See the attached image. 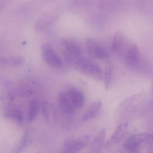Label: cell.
Wrapping results in <instances>:
<instances>
[{"mask_svg": "<svg viewBox=\"0 0 153 153\" xmlns=\"http://www.w3.org/2000/svg\"><path fill=\"white\" fill-rule=\"evenodd\" d=\"M85 46L87 53L93 58L104 60L109 57V54L106 48L93 39L87 38Z\"/></svg>", "mask_w": 153, "mask_h": 153, "instance_id": "cell-5", "label": "cell"}, {"mask_svg": "<svg viewBox=\"0 0 153 153\" xmlns=\"http://www.w3.org/2000/svg\"><path fill=\"white\" fill-rule=\"evenodd\" d=\"M29 135L27 132L24 133L18 146L11 153H21L23 151L27 144Z\"/></svg>", "mask_w": 153, "mask_h": 153, "instance_id": "cell-19", "label": "cell"}, {"mask_svg": "<svg viewBox=\"0 0 153 153\" xmlns=\"http://www.w3.org/2000/svg\"><path fill=\"white\" fill-rule=\"evenodd\" d=\"M4 116L7 118L13 120L20 125H22L24 122L23 113L18 109L13 108L5 112Z\"/></svg>", "mask_w": 153, "mask_h": 153, "instance_id": "cell-16", "label": "cell"}, {"mask_svg": "<svg viewBox=\"0 0 153 153\" xmlns=\"http://www.w3.org/2000/svg\"><path fill=\"white\" fill-rule=\"evenodd\" d=\"M67 95L75 108H79L83 106L85 96L82 92L76 88L69 89L66 92Z\"/></svg>", "mask_w": 153, "mask_h": 153, "instance_id": "cell-11", "label": "cell"}, {"mask_svg": "<svg viewBox=\"0 0 153 153\" xmlns=\"http://www.w3.org/2000/svg\"><path fill=\"white\" fill-rule=\"evenodd\" d=\"M144 143L147 145V153H153V134H145Z\"/></svg>", "mask_w": 153, "mask_h": 153, "instance_id": "cell-20", "label": "cell"}, {"mask_svg": "<svg viewBox=\"0 0 153 153\" xmlns=\"http://www.w3.org/2000/svg\"><path fill=\"white\" fill-rule=\"evenodd\" d=\"M62 44L65 48V51L75 56H81V47L75 41L71 39H63L62 40Z\"/></svg>", "mask_w": 153, "mask_h": 153, "instance_id": "cell-13", "label": "cell"}, {"mask_svg": "<svg viewBox=\"0 0 153 153\" xmlns=\"http://www.w3.org/2000/svg\"><path fill=\"white\" fill-rule=\"evenodd\" d=\"M106 129H102L96 135L91 145L92 153H100L106 139Z\"/></svg>", "mask_w": 153, "mask_h": 153, "instance_id": "cell-14", "label": "cell"}, {"mask_svg": "<svg viewBox=\"0 0 153 153\" xmlns=\"http://www.w3.org/2000/svg\"><path fill=\"white\" fill-rule=\"evenodd\" d=\"M120 107L127 111L146 112L153 110V93L138 94L125 99Z\"/></svg>", "mask_w": 153, "mask_h": 153, "instance_id": "cell-1", "label": "cell"}, {"mask_svg": "<svg viewBox=\"0 0 153 153\" xmlns=\"http://www.w3.org/2000/svg\"><path fill=\"white\" fill-rule=\"evenodd\" d=\"M132 44L122 32L118 31L115 34L112 40L111 50L117 56L124 58Z\"/></svg>", "mask_w": 153, "mask_h": 153, "instance_id": "cell-4", "label": "cell"}, {"mask_svg": "<svg viewBox=\"0 0 153 153\" xmlns=\"http://www.w3.org/2000/svg\"><path fill=\"white\" fill-rule=\"evenodd\" d=\"M57 102L60 109L65 114H71L76 110L66 92H61L57 96Z\"/></svg>", "mask_w": 153, "mask_h": 153, "instance_id": "cell-10", "label": "cell"}, {"mask_svg": "<svg viewBox=\"0 0 153 153\" xmlns=\"http://www.w3.org/2000/svg\"><path fill=\"white\" fill-rule=\"evenodd\" d=\"M143 135L144 134L130 136L125 141L124 148L130 153H142L141 144L143 143Z\"/></svg>", "mask_w": 153, "mask_h": 153, "instance_id": "cell-9", "label": "cell"}, {"mask_svg": "<svg viewBox=\"0 0 153 153\" xmlns=\"http://www.w3.org/2000/svg\"><path fill=\"white\" fill-rule=\"evenodd\" d=\"M127 129V124L124 123L119 125L115 129L111 137V143H116L122 140L126 134Z\"/></svg>", "mask_w": 153, "mask_h": 153, "instance_id": "cell-15", "label": "cell"}, {"mask_svg": "<svg viewBox=\"0 0 153 153\" xmlns=\"http://www.w3.org/2000/svg\"><path fill=\"white\" fill-rule=\"evenodd\" d=\"M75 67L86 76L97 81H101L103 78V73L98 65L82 57L78 60Z\"/></svg>", "mask_w": 153, "mask_h": 153, "instance_id": "cell-3", "label": "cell"}, {"mask_svg": "<svg viewBox=\"0 0 153 153\" xmlns=\"http://www.w3.org/2000/svg\"><path fill=\"white\" fill-rule=\"evenodd\" d=\"M126 67L132 71L146 73L152 71L151 64L142 56L138 47L132 43L124 57Z\"/></svg>", "mask_w": 153, "mask_h": 153, "instance_id": "cell-2", "label": "cell"}, {"mask_svg": "<svg viewBox=\"0 0 153 153\" xmlns=\"http://www.w3.org/2000/svg\"><path fill=\"white\" fill-rule=\"evenodd\" d=\"M152 91H153V87H152Z\"/></svg>", "mask_w": 153, "mask_h": 153, "instance_id": "cell-21", "label": "cell"}, {"mask_svg": "<svg viewBox=\"0 0 153 153\" xmlns=\"http://www.w3.org/2000/svg\"><path fill=\"white\" fill-rule=\"evenodd\" d=\"M102 105V103L100 100H94L84 114L82 117L83 120L84 121H87L95 117L100 112Z\"/></svg>", "mask_w": 153, "mask_h": 153, "instance_id": "cell-12", "label": "cell"}, {"mask_svg": "<svg viewBox=\"0 0 153 153\" xmlns=\"http://www.w3.org/2000/svg\"><path fill=\"white\" fill-rule=\"evenodd\" d=\"M41 54L44 62L48 65L55 68L62 67V62L50 44L46 43L42 45Z\"/></svg>", "mask_w": 153, "mask_h": 153, "instance_id": "cell-6", "label": "cell"}, {"mask_svg": "<svg viewBox=\"0 0 153 153\" xmlns=\"http://www.w3.org/2000/svg\"><path fill=\"white\" fill-rule=\"evenodd\" d=\"M88 136H82L65 141L63 148L60 153H76L83 149L89 142Z\"/></svg>", "mask_w": 153, "mask_h": 153, "instance_id": "cell-7", "label": "cell"}, {"mask_svg": "<svg viewBox=\"0 0 153 153\" xmlns=\"http://www.w3.org/2000/svg\"><path fill=\"white\" fill-rule=\"evenodd\" d=\"M113 65L111 62L108 61L106 64L104 76V85L107 90H109L111 86L113 78Z\"/></svg>", "mask_w": 153, "mask_h": 153, "instance_id": "cell-17", "label": "cell"}, {"mask_svg": "<svg viewBox=\"0 0 153 153\" xmlns=\"http://www.w3.org/2000/svg\"><path fill=\"white\" fill-rule=\"evenodd\" d=\"M39 102L37 100H33L30 102L28 112V119L29 122L33 121L36 117L39 111Z\"/></svg>", "mask_w": 153, "mask_h": 153, "instance_id": "cell-18", "label": "cell"}, {"mask_svg": "<svg viewBox=\"0 0 153 153\" xmlns=\"http://www.w3.org/2000/svg\"><path fill=\"white\" fill-rule=\"evenodd\" d=\"M42 113L47 124L50 127H53L57 120V111L53 103L45 101L42 104Z\"/></svg>", "mask_w": 153, "mask_h": 153, "instance_id": "cell-8", "label": "cell"}]
</instances>
